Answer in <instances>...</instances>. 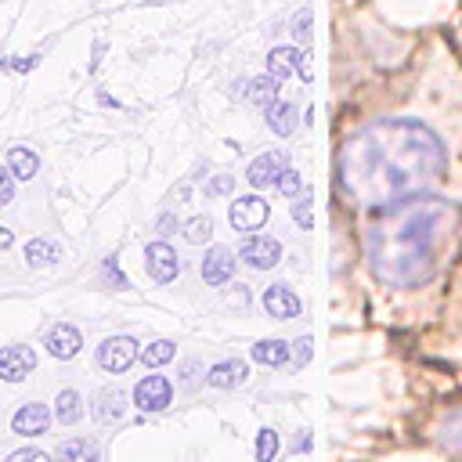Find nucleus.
<instances>
[{"label": "nucleus", "instance_id": "1", "mask_svg": "<svg viewBox=\"0 0 462 462\" xmlns=\"http://www.w3.org/2000/svg\"><path fill=\"white\" fill-rule=\"evenodd\" d=\"M462 148L430 116H379L343 137L336 152V188L361 213H375L411 195L462 199Z\"/></svg>", "mask_w": 462, "mask_h": 462}, {"label": "nucleus", "instance_id": "2", "mask_svg": "<svg viewBox=\"0 0 462 462\" xmlns=\"http://www.w3.org/2000/svg\"><path fill=\"white\" fill-rule=\"evenodd\" d=\"M365 217V267L379 289L401 296L437 292L462 260V199L411 195Z\"/></svg>", "mask_w": 462, "mask_h": 462}, {"label": "nucleus", "instance_id": "3", "mask_svg": "<svg viewBox=\"0 0 462 462\" xmlns=\"http://www.w3.org/2000/svg\"><path fill=\"white\" fill-rule=\"evenodd\" d=\"M426 433H430V440H433L451 462H462V393L437 408V415L430 419Z\"/></svg>", "mask_w": 462, "mask_h": 462}, {"label": "nucleus", "instance_id": "4", "mask_svg": "<svg viewBox=\"0 0 462 462\" xmlns=\"http://www.w3.org/2000/svg\"><path fill=\"white\" fill-rule=\"evenodd\" d=\"M137 343L130 339V336H112V339H105L101 346H97V365L105 368V372H126L134 361H137Z\"/></svg>", "mask_w": 462, "mask_h": 462}, {"label": "nucleus", "instance_id": "5", "mask_svg": "<svg viewBox=\"0 0 462 462\" xmlns=\"http://www.w3.org/2000/svg\"><path fill=\"white\" fill-rule=\"evenodd\" d=\"M173 397V386L166 375H144L137 386H134V404L141 411H162Z\"/></svg>", "mask_w": 462, "mask_h": 462}, {"label": "nucleus", "instance_id": "6", "mask_svg": "<svg viewBox=\"0 0 462 462\" xmlns=\"http://www.w3.org/2000/svg\"><path fill=\"white\" fill-rule=\"evenodd\" d=\"M267 202L260 195H245V199H235L231 209H227V220L235 231H256L263 220H267Z\"/></svg>", "mask_w": 462, "mask_h": 462}, {"label": "nucleus", "instance_id": "7", "mask_svg": "<svg viewBox=\"0 0 462 462\" xmlns=\"http://www.w3.org/2000/svg\"><path fill=\"white\" fill-rule=\"evenodd\" d=\"M242 260H245L253 271H271V267L282 260V245H278V238H271V235H253V238H245V245H242Z\"/></svg>", "mask_w": 462, "mask_h": 462}, {"label": "nucleus", "instance_id": "8", "mask_svg": "<svg viewBox=\"0 0 462 462\" xmlns=\"http://www.w3.org/2000/svg\"><path fill=\"white\" fill-rule=\"evenodd\" d=\"M36 368V350L32 346H4L0 350V379L4 383H22Z\"/></svg>", "mask_w": 462, "mask_h": 462}, {"label": "nucleus", "instance_id": "9", "mask_svg": "<svg viewBox=\"0 0 462 462\" xmlns=\"http://www.w3.org/2000/svg\"><path fill=\"white\" fill-rule=\"evenodd\" d=\"M285 166H289L285 152H263V155H256V159L249 162L245 177H249L253 188H271V184H278V177H282Z\"/></svg>", "mask_w": 462, "mask_h": 462}, {"label": "nucleus", "instance_id": "10", "mask_svg": "<svg viewBox=\"0 0 462 462\" xmlns=\"http://www.w3.org/2000/svg\"><path fill=\"white\" fill-rule=\"evenodd\" d=\"M144 267H148V274H152L155 282H173L177 271H180L177 253H173V245H166V242L144 245Z\"/></svg>", "mask_w": 462, "mask_h": 462}, {"label": "nucleus", "instance_id": "11", "mask_svg": "<svg viewBox=\"0 0 462 462\" xmlns=\"http://www.w3.org/2000/svg\"><path fill=\"white\" fill-rule=\"evenodd\" d=\"M47 426H51V408L47 404H36V401L22 404L14 411V419H11V430L18 437H40V433H47Z\"/></svg>", "mask_w": 462, "mask_h": 462}, {"label": "nucleus", "instance_id": "12", "mask_svg": "<svg viewBox=\"0 0 462 462\" xmlns=\"http://www.w3.org/2000/svg\"><path fill=\"white\" fill-rule=\"evenodd\" d=\"M231 274H235V253L227 245H213L202 256V282L206 285H224V282H231Z\"/></svg>", "mask_w": 462, "mask_h": 462}, {"label": "nucleus", "instance_id": "13", "mask_svg": "<svg viewBox=\"0 0 462 462\" xmlns=\"http://www.w3.org/2000/svg\"><path fill=\"white\" fill-rule=\"evenodd\" d=\"M263 310H267L271 318L289 321V318L300 314V296H296L289 285H271V289L263 292Z\"/></svg>", "mask_w": 462, "mask_h": 462}, {"label": "nucleus", "instance_id": "14", "mask_svg": "<svg viewBox=\"0 0 462 462\" xmlns=\"http://www.w3.org/2000/svg\"><path fill=\"white\" fill-rule=\"evenodd\" d=\"M43 346H47V350H51L58 361H69V357H76V354H79L83 339H79V332H76L72 325H54V328L47 332Z\"/></svg>", "mask_w": 462, "mask_h": 462}, {"label": "nucleus", "instance_id": "15", "mask_svg": "<svg viewBox=\"0 0 462 462\" xmlns=\"http://www.w3.org/2000/svg\"><path fill=\"white\" fill-rule=\"evenodd\" d=\"M245 375H249L245 361H220V365H213V368H209L206 383H209V386H217V390H231V386H242V383H245Z\"/></svg>", "mask_w": 462, "mask_h": 462}, {"label": "nucleus", "instance_id": "16", "mask_svg": "<svg viewBox=\"0 0 462 462\" xmlns=\"http://www.w3.org/2000/svg\"><path fill=\"white\" fill-rule=\"evenodd\" d=\"M94 419L97 422H119L123 419V411H126V397L119 393V390H112V386H105L97 397H94Z\"/></svg>", "mask_w": 462, "mask_h": 462}, {"label": "nucleus", "instance_id": "17", "mask_svg": "<svg viewBox=\"0 0 462 462\" xmlns=\"http://www.w3.org/2000/svg\"><path fill=\"white\" fill-rule=\"evenodd\" d=\"M300 61H303V51H296V47H274L267 54V72L274 79H289L300 69Z\"/></svg>", "mask_w": 462, "mask_h": 462}, {"label": "nucleus", "instance_id": "18", "mask_svg": "<svg viewBox=\"0 0 462 462\" xmlns=\"http://www.w3.org/2000/svg\"><path fill=\"white\" fill-rule=\"evenodd\" d=\"M7 170L14 173V180H29V177H36L40 159H36V152H29V148L14 144V148L7 152Z\"/></svg>", "mask_w": 462, "mask_h": 462}, {"label": "nucleus", "instance_id": "19", "mask_svg": "<svg viewBox=\"0 0 462 462\" xmlns=\"http://www.w3.org/2000/svg\"><path fill=\"white\" fill-rule=\"evenodd\" d=\"M296 108L289 105V101H274L271 108H267V126L278 134V137H289L292 130H296Z\"/></svg>", "mask_w": 462, "mask_h": 462}, {"label": "nucleus", "instance_id": "20", "mask_svg": "<svg viewBox=\"0 0 462 462\" xmlns=\"http://www.w3.org/2000/svg\"><path fill=\"white\" fill-rule=\"evenodd\" d=\"M58 462H97V444L87 437H72L58 448Z\"/></svg>", "mask_w": 462, "mask_h": 462}, {"label": "nucleus", "instance_id": "21", "mask_svg": "<svg viewBox=\"0 0 462 462\" xmlns=\"http://www.w3.org/2000/svg\"><path fill=\"white\" fill-rule=\"evenodd\" d=\"M278 83H282V79H274L271 72H267V76H256V79L249 83V101L267 112V108L278 101Z\"/></svg>", "mask_w": 462, "mask_h": 462}, {"label": "nucleus", "instance_id": "22", "mask_svg": "<svg viewBox=\"0 0 462 462\" xmlns=\"http://www.w3.org/2000/svg\"><path fill=\"white\" fill-rule=\"evenodd\" d=\"M289 343L285 339H260L256 346H253V361L256 365H285L289 361Z\"/></svg>", "mask_w": 462, "mask_h": 462}, {"label": "nucleus", "instance_id": "23", "mask_svg": "<svg viewBox=\"0 0 462 462\" xmlns=\"http://www.w3.org/2000/svg\"><path fill=\"white\" fill-rule=\"evenodd\" d=\"M58 256H61L58 245L47 242V238H29V242H25V263H29V267H51Z\"/></svg>", "mask_w": 462, "mask_h": 462}, {"label": "nucleus", "instance_id": "24", "mask_svg": "<svg viewBox=\"0 0 462 462\" xmlns=\"http://www.w3.org/2000/svg\"><path fill=\"white\" fill-rule=\"evenodd\" d=\"M54 404H58V408H54V415H58V422H61V426L79 422V415H83V397H79L76 390H61Z\"/></svg>", "mask_w": 462, "mask_h": 462}, {"label": "nucleus", "instance_id": "25", "mask_svg": "<svg viewBox=\"0 0 462 462\" xmlns=\"http://www.w3.org/2000/svg\"><path fill=\"white\" fill-rule=\"evenodd\" d=\"M173 354H177V346H173L170 339H155V343H148V346L141 350V357H144L148 368H159V365L173 361Z\"/></svg>", "mask_w": 462, "mask_h": 462}, {"label": "nucleus", "instance_id": "26", "mask_svg": "<svg viewBox=\"0 0 462 462\" xmlns=\"http://www.w3.org/2000/svg\"><path fill=\"white\" fill-rule=\"evenodd\" d=\"M209 235H213V220H209V217H195V220L184 224V238H188L191 245L209 242Z\"/></svg>", "mask_w": 462, "mask_h": 462}, {"label": "nucleus", "instance_id": "27", "mask_svg": "<svg viewBox=\"0 0 462 462\" xmlns=\"http://www.w3.org/2000/svg\"><path fill=\"white\" fill-rule=\"evenodd\" d=\"M274 455H278V433L260 430L256 433V462H274Z\"/></svg>", "mask_w": 462, "mask_h": 462}, {"label": "nucleus", "instance_id": "28", "mask_svg": "<svg viewBox=\"0 0 462 462\" xmlns=\"http://www.w3.org/2000/svg\"><path fill=\"white\" fill-rule=\"evenodd\" d=\"M292 220H296L303 231L314 224V217H310V191H300V195H296V202H292Z\"/></svg>", "mask_w": 462, "mask_h": 462}, {"label": "nucleus", "instance_id": "29", "mask_svg": "<svg viewBox=\"0 0 462 462\" xmlns=\"http://www.w3.org/2000/svg\"><path fill=\"white\" fill-rule=\"evenodd\" d=\"M278 191H282V195H289V199H296V195L303 191V180H300V173H296L292 166H285V170H282V177H278Z\"/></svg>", "mask_w": 462, "mask_h": 462}, {"label": "nucleus", "instance_id": "30", "mask_svg": "<svg viewBox=\"0 0 462 462\" xmlns=\"http://www.w3.org/2000/svg\"><path fill=\"white\" fill-rule=\"evenodd\" d=\"M231 188H235V177H231V173H220V177L206 180V188H202V191H206L209 199H220V195H227Z\"/></svg>", "mask_w": 462, "mask_h": 462}, {"label": "nucleus", "instance_id": "31", "mask_svg": "<svg viewBox=\"0 0 462 462\" xmlns=\"http://www.w3.org/2000/svg\"><path fill=\"white\" fill-rule=\"evenodd\" d=\"M292 36H296L300 43H307V40H310V7L296 11V18H292Z\"/></svg>", "mask_w": 462, "mask_h": 462}, {"label": "nucleus", "instance_id": "32", "mask_svg": "<svg viewBox=\"0 0 462 462\" xmlns=\"http://www.w3.org/2000/svg\"><path fill=\"white\" fill-rule=\"evenodd\" d=\"M14 199V173L7 166H0V206H7Z\"/></svg>", "mask_w": 462, "mask_h": 462}, {"label": "nucleus", "instance_id": "33", "mask_svg": "<svg viewBox=\"0 0 462 462\" xmlns=\"http://www.w3.org/2000/svg\"><path fill=\"white\" fill-rule=\"evenodd\" d=\"M105 278L116 285V289H130V282L123 278V271H119V263H116V256H108L105 260Z\"/></svg>", "mask_w": 462, "mask_h": 462}, {"label": "nucleus", "instance_id": "34", "mask_svg": "<svg viewBox=\"0 0 462 462\" xmlns=\"http://www.w3.org/2000/svg\"><path fill=\"white\" fill-rule=\"evenodd\" d=\"M310 346H314V343H310V339H307V336H303V339H296V343H292V365H296V368H300V365H307V361H310Z\"/></svg>", "mask_w": 462, "mask_h": 462}, {"label": "nucleus", "instance_id": "35", "mask_svg": "<svg viewBox=\"0 0 462 462\" xmlns=\"http://www.w3.org/2000/svg\"><path fill=\"white\" fill-rule=\"evenodd\" d=\"M7 462H51L43 451H36V448H22V451H14Z\"/></svg>", "mask_w": 462, "mask_h": 462}, {"label": "nucleus", "instance_id": "36", "mask_svg": "<svg viewBox=\"0 0 462 462\" xmlns=\"http://www.w3.org/2000/svg\"><path fill=\"white\" fill-rule=\"evenodd\" d=\"M155 227H159V235L166 238V235H173V231H177V217H173V213H159Z\"/></svg>", "mask_w": 462, "mask_h": 462}, {"label": "nucleus", "instance_id": "37", "mask_svg": "<svg viewBox=\"0 0 462 462\" xmlns=\"http://www.w3.org/2000/svg\"><path fill=\"white\" fill-rule=\"evenodd\" d=\"M451 310H455V318H458V325H462V271H458V289H455V296H451Z\"/></svg>", "mask_w": 462, "mask_h": 462}, {"label": "nucleus", "instance_id": "38", "mask_svg": "<svg viewBox=\"0 0 462 462\" xmlns=\"http://www.w3.org/2000/svg\"><path fill=\"white\" fill-rule=\"evenodd\" d=\"M11 242H14V235L7 227H0V249H11Z\"/></svg>", "mask_w": 462, "mask_h": 462}]
</instances>
